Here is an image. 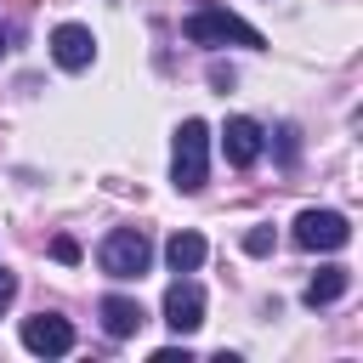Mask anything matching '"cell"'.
Listing matches in <instances>:
<instances>
[{
    "label": "cell",
    "mask_w": 363,
    "mask_h": 363,
    "mask_svg": "<svg viewBox=\"0 0 363 363\" xmlns=\"http://www.w3.org/2000/svg\"><path fill=\"white\" fill-rule=\"evenodd\" d=\"M210 170V125L204 119H182L176 125V147H170V182L182 193H199Z\"/></svg>",
    "instance_id": "obj_1"
},
{
    "label": "cell",
    "mask_w": 363,
    "mask_h": 363,
    "mask_svg": "<svg viewBox=\"0 0 363 363\" xmlns=\"http://www.w3.org/2000/svg\"><path fill=\"white\" fill-rule=\"evenodd\" d=\"M96 261H102V272H108V278H142V272H147V261H153V244H147V233H142V227H113V233L102 238Z\"/></svg>",
    "instance_id": "obj_2"
},
{
    "label": "cell",
    "mask_w": 363,
    "mask_h": 363,
    "mask_svg": "<svg viewBox=\"0 0 363 363\" xmlns=\"http://www.w3.org/2000/svg\"><path fill=\"white\" fill-rule=\"evenodd\" d=\"M182 34H187L193 45H261V34H255L244 17L221 11V6H204V11H193V17L182 23Z\"/></svg>",
    "instance_id": "obj_3"
},
{
    "label": "cell",
    "mask_w": 363,
    "mask_h": 363,
    "mask_svg": "<svg viewBox=\"0 0 363 363\" xmlns=\"http://www.w3.org/2000/svg\"><path fill=\"white\" fill-rule=\"evenodd\" d=\"M352 238V221L340 210H301L295 216V244L301 250H346Z\"/></svg>",
    "instance_id": "obj_4"
},
{
    "label": "cell",
    "mask_w": 363,
    "mask_h": 363,
    "mask_svg": "<svg viewBox=\"0 0 363 363\" xmlns=\"http://www.w3.org/2000/svg\"><path fill=\"white\" fill-rule=\"evenodd\" d=\"M23 346L34 357H62V352H74V329H68V318L40 312V318H23Z\"/></svg>",
    "instance_id": "obj_5"
},
{
    "label": "cell",
    "mask_w": 363,
    "mask_h": 363,
    "mask_svg": "<svg viewBox=\"0 0 363 363\" xmlns=\"http://www.w3.org/2000/svg\"><path fill=\"white\" fill-rule=\"evenodd\" d=\"M164 323H170L176 335H193V329L204 323V289H199L193 278H176V284L164 289Z\"/></svg>",
    "instance_id": "obj_6"
},
{
    "label": "cell",
    "mask_w": 363,
    "mask_h": 363,
    "mask_svg": "<svg viewBox=\"0 0 363 363\" xmlns=\"http://www.w3.org/2000/svg\"><path fill=\"white\" fill-rule=\"evenodd\" d=\"M51 57H57V68H68V74L91 68V57H96V40H91V28H85V23H62V28L51 34Z\"/></svg>",
    "instance_id": "obj_7"
},
{
    "label": "cell",
    "mask_w": 363,
    "mask_h": 363,
    "mask_svg": "<svg viewBox=\"0 0 363 363\" xmlns=\"http://www.w3.org/2000/svg\"><path fill=\"white\" fill-rule=\"evenodd\" d=\"M221 153H227V164H255L261 159V125L255 119H244V113H233L227 125H221Z\"/></svg>",
    "instance_id": "obj_8"
},
{
    "label": "cell",
    "mask_w": 363,
    "mask_h": 363,
    "mask_svg": "<svg viewBox=\"0 0 363 363\" xmlns=\"http://www.w3.org/2000/svg\"><path fill=\"white\" fill-rule=\"evenodd\" d=\"M96 312H102V329H108L113 340H130V335H136V329L147 323V312H142V306H136L130 295H108V301H102Z\"/></svg>",
    "instance_id": "obj_9"
},
{
    "label": "cell",
    "mask_w": 363,
    "mask_h": 363,
    "mask_svg": "<svg viewBox=\"0 0 363 363\" xmlns=\"http://www.w3.org/2000/svg\"><path fill=\"white\" fill-rule=\"evenodd\" d=\"M164 261H170V272H199L204 267V238L199 233H170Z\"/></svg>",
    "instance_id": "obj_10"
},
{
    "label": "cell",
    "mask_w": 363,
    "mask_h": 363,
    "mask_svg": "<svg viewBox=\"0 0 363 363\" xmlns=\"http://www.w3.org/2000/svg\"><path fill=\"white\" fill-rule=\"evenodd\" d=\"M346 284H352V272H346V267H318V278L306 284V306H329V301H340V295H346Z\"/></svg>",
    "instance_id": "obj_11"
},
{
    "label": "cell",
    "mask_w": 363,
    "mask_h": 363,
    "mask_svg": "<svg viewBox=\"0 0 363 363\" xmlns=\"http://www.w3.org/2000/svg\"><path fill=\"white\" fill-rule=\"evenodd\" d=\"M244 250H250V255H267V250H272V227H250V233H244Z\"/></svg>",
    "instance_id": "obj_12"
},
{
    "label": "cell",
    "mask_w": 363,
    "mask_h": 363,
    "mask_svg": "<svg viewBox=\"0 0 363 363\" xmlns=\"http://www.w3.org/2000/svg\"><path fill=\"white\" fill-rule=\"evenodd\" d=\"M51 255H57V261H79V244H74V238H57Z\"/></svg>",
    "instance_id": "obj_13"
},
{
    "label": "cell",
    "mask_w": 363,
    "mask_h": 363,
    "mask_svg": "<svg viewBox=\"0 0 363 363\" xmlns=\"http://www.w3.org/2000/svg\"><path fill=\"white\" fill-rule=\"evenodd\" d=\"M153 363H187V346L176 352V346H164V352H153Z\"/></svg>",
    "instance_id": "obj_14"
},
{
    "label": "cell",
    "mask_w": 363,
    "mask_h": 363,
    "mask_svg": "<svg viewBox=\"0 0 363 363\" xmlns=\"http://www.w3.org/2000/svg\"><path fill=\"white\" fill-rule=\"evenodd\" d=\"M11 295H17V278H11V272H0V306H11Z\"/></svg>",
    "instance_id": "obj_15"
}]
</instances>
